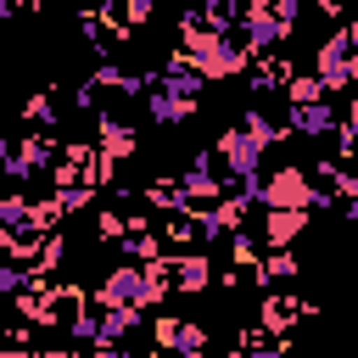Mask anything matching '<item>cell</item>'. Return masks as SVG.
Here are the masks:
<instances>
[{"label":"cell","mask_w":358,"mask_h":358,"mask_svg":"<svg viewBox=\"0 0 358 358\" xmlns=\"http://www.w3.org/2000/svg\"><path fill=\"white\" fill-rule=\"evenodd\" d=\"M257 207H280V213H313L319 201H324V190L302 173V168H280V173H268V179H257Z\"/></svg>","instance_id":"cell-1"},{"label":"cell","mask_w":358,"mask_h":358,"mask_svg":"<svg viewBox=\"0 0 358 358\" xmlns=\"http://www.w3.org/2000/svg\"><path fill=\"white\" fill-rule=\"evenodd\" d=\"M213 151H218L224 173L235 179V190H257V173H263V151H268L257 134H246V129H224V134L213 140Z\"/></svg>","instance_id":"cell-2"},{"label":"cell","mask_w":358,"mask_h":358,"mask_svg":"<svg viewBox=\"0 0 358 358\" xmlns=\"http://www.w3.org/2000/svg\"><path fill=\"white\" fill-rule=\"evenodd\" d=\"M145 106H151V117H157V123H179V117H190V112H196V95H185L173 78H162V84H151V90H145Z\"/></svg>","instance_id":"cell-3"},{"label":"cell","mask_w":358,"mask_h":358,"mask_svg":"<svg viewBox=\"0 0 358 358\" xmlns=\"http://www.w3.org/2000/svg\"><path fill=\"white\" fill-rule=\"evenodd\" d=\"M302 229H308V213H280V207H263V218H257V235H263V246H268V252H285Z\"/></svg>","instance_id":"cell-4"},{"label":"cell","mask_w":358,"mask_h":358,"mask_svg":"<svg viewBox=\"0 0 358 358\" xmlns=\"http://www.w3.org/2000/svg\"><path fill=\"white\" fill-rule=\"evenodd\" d=\"M157 341H162V352H179V358H201L207 352V330L190 324V319H162Z\"/></svg>","instance_id":"cell-5"},{"label":"cell","mask_w":358,"mask_h":358,"mask_svg":"<svg viewBox=\"0 0 358 358\" xmlns=\"http://www.w3.org/2000/svg\"><path fill=\"white\" fill-rule=\"evenodd\" d=\"M168 263H173V285H179V291H207L213 263H207L201 252H179V257H168Z\"/></svg>","instance_id":"cell-6"},{"label":"cell","mask_w":358,"mask_h":358,"mask_svg":"<svg viewBox=\"0 0 358 358\" xmlns=\"http://www.w3.org/2000/svg\"><path fill=\"white\" fill-rule=\"evenodd\" d=\"M291 129L296 134H336L341 123H336V112L324 101H308V106H291Z\"/></svg>","instance_id":"cell-7"},{"label":"cell","mask_w":358,"mask_h":358,"mask_svg":"<svg viewBox=\"0 0 358 358\" xmlns=\"http://www.w3.org/2000/svg\"><path fill=\"white\" fill-rule=\"evenodd\" d=\"M296 319H302V302H296V296H268V302H263V330L280 336V330H291Z\"/></svg>","instance_id":"cell-8"},{"label":"cell","mask_w":358,"mask_h":358,"mask_svg":"<svg viewBox=\"0 0 358 358\" xmlns=\"http://www.w3.org/2000/svg\"><path fill=\"white\" fill-rule=\"evenodd\" d=\"M101 134H106V140H101V151H106V157H129V151H134V134H129L123 123H106Z\"/></svg>","instance_id":"cell-9"},{"label":"cell","mask_w":358,"mask_h":358,"mask_svg":"<svg viewBox=\"0 0 358 358\" xmlns=\"http://www.w3.org/2000/svg\"><path fill=\"white\" fill-rule=\"evenodd\" d=\"M62 252H67V246H62V235H50V241H39V257H34V274L45 280V274H50V268L62 263Z\"/></svg>","instance_id":"cell-10"},{"label":"cell","mask_w":358,"mask_h":358,"mask_svg":"<svg viewBox=\"0 0 358 358\" xmlns=\"http://www.w3.org/2000/svg\"><path fill=\"white\" fill-rule=\"evenodd\" d=\"M241 129H246V134H257L263 145H274V140H280V129H274V117H263V112H246V123H241Z\"/></svg>","instance_id":"cell-11"},{"label":"cell","mask_w":358,"mask_h":358,"mask_svg":"<svg viewBox=\"0 0 358 358\" xmlns=\"http://www.w3.org/2000/svg\"><path fill=\"white\" fill-rule=\"evenodd\" d=\"M257 274H263V280H291V274H296V263H291V257H285V252H268V257H263V268H257Z\"/></svg>","instance_id":"cell-12"},{"label":"cell","mask_w":358,"mask_h":358,"mask_svg":"<svg viewBox=\"0 0 358 358\" xmlns=\"http://www.w3.org/2000/svg\"><path fill=\"white\" fill-rule=\"evenodd\" d=\"M268 11H274L285 28H291V22H296V11H302V0H268Z\"/></svg>","instance_id":"cell-13"},{"label":"cell","mask_w":358,"mask_h":358,"mask_svg":"<svg viewBox=\"0 0 358 358\" xmlns=\"http://www.w3.org/2000/svg\"><path fill=\"white\" fill-rule=\"evenodd\" d=\"M22 6H28V0H6V11H22Z\"/></svg>","instance_id":"cell-14"}]
</instances>
